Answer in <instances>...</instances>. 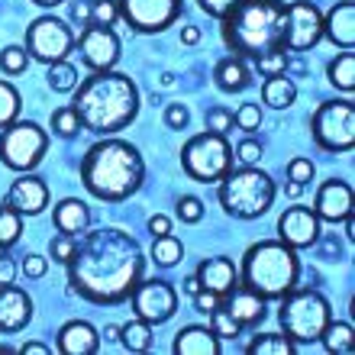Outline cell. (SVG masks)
I'll use <instances>...</instances> for the list:
<instances>
[{"instance_id":"1","label":"cell","mask_w":355,"mask_h":355,"mask_svg":"<svg viewBox=\"0 0 355 355\" xmlns=\"http://www.w3.org/2000/svg\"><path fill=\"white\" fill-rule=\"evenodd\" d=\"M142 259L139 243L116 226H97L75 243V255L68 259V284L78 297L113 307L132 294L142 281Z\"/></svg>"},{"instance_id":"2","label":"cell","mask_w":355,"mask_h":355,"mask_svg":"<svg viewBox=\"0 0 355 355\" xmlns=\"http://www.w3.org/2000/svg\"><path fill=\"white\" fill-rule=\"evenodd\" d=\"M75 113L81 126L97 136H110L130 126L139 113V87L123 71H94L75 87Z\"/></svg>"},{"instance_id":"3","label":"cell","mask_w":355,"mask_h":355,"mask_svg":"<svg viewBox=\"0 0 355 355\" xmlns=\"http://www.w3.org/2000/svg\"><path fill=\"white\" fill-rule=\"evenodd\" d=\"M142 178H146V162L139 149L123 139L94 142L81 159V184L87 187V194L107 204H120L132 197L142 187Z\"/></svg>"},{"instance_id":"4","label":"cell","mask_w":355,"mask_h":355,"mask_svg":"<svg viewBox=\"0 0 355 355\" xmlns=\"http://www.w3.org/2000/svg\"><path fill=\"white\" fill-rule=\"evenodd\" d=\"M284 0H239L220 23L223 42L236 55L259 58L271 49H281L284 39Z\"/></svg>"},{"instance_id":"5","label":"cell","mask_w":355,"mask_h":355,"mask_svg":"<svg viewBox=\"0 0 355 355\" xmlns=\"http://www.w3.org/2000/svg\"><path fill=\"white\" fill-rule=\"evenodd\" d=\"M297 259L284 243H255L243 255V284L262 294L265 300H281L297 281Z\"/></svg>"},{"instance_id":"6","label":"cell","mask_w":355,"mask_h":355,"mask_svg":"<svg viewBox=\"0 0 355 355\" xmlns=\"http://www.w3.org/2000/svg\"><path fill=\"white\" fill-rule=\"evenodd\" d=\"M220 204L236 220H255V216L268 214L271 200H275V181L259 168H243L233 175L220 178Z\"/></svg>"},{"instance_id":"7","label":"cell","mask_w":355,"mask_h":355,"mask_svg":"<svg viewBox=\"0 0 355 355\" xmlns=\"http://www.w3.org/2000/svg\"><path fill=\"white\" fill-rule=\"evenodd\" d=\"M329 300L320 294V291H294L291 288L284 297H281L278 307V323L284 329L288 339H297V343H317L320 333L327 329L329 323Z\"/></svg>"},{"instance_id":"8","label":"cell","mask_w":355,"mask_h":355,"mask_svg":"<svg viewBox=\"0 0 355 355\" xmlns=\"http://www.w3.org/2000/svg\"><path fill=\"white\" fill-rule=\"evenodd\" d=\"M181 165H184V171L194 181L210 184V181H220L223 175H230V168H233V149H230V142L220 132L207 130L184 142Z\"/></svg>"},{"instance_id":"9","label":"cell","mask_w":355,"mask_h":355,"mask_svg":"<svg viewBox=\"0 0 355 355\" xmlns=\"http://www.w3.org/2000/svg\"><path fill=\"white\" fill-rule=\"evenodd\" d=\"M49 149L46 130L33 120L10 123L0 130V162L13 171H33Z\"/></svg>"},{"instance_id":"10","label":"cell","mask_w":355,"mask_h":355,"mask_svg":"<svg viewBox=\"0 0 355 355\" xmlns=\"http://www.w3.org/2000/svg\"><path fill=\"white\" fill-rule=\"evenodd\" d=\"M313 142L327 152H349L355 146V110L352 101H327L320 103L310 120Z\"/></svg>"},{"instance_id":"11","label":"cell","mask_w":355,"mask_h":355,"mask_svg":"<svg viewBox=\"0 0 355 355\" xmlns=\"http://www.w3.org/2000/svg\"><path fill=\"white\" fill-rule=\"evenodd\" d=\"M75 46V33L68 29L65 19H55V17H39L29 23L26 29V52L36 62H62V58L71 52Z\"/></svg>"},{"instance_id":"12","label":"cell","mask_w":355,"mask_h":355,"mask_svg":"<svg viewBox=\"0 0 355 355\" xmlns=\"http://www.w3.org/2000/svg\"><path fill=\"white\" fill-rule=\"evenodd\" d=\"M320 39H323V17H320V10L310 0L288 3L281 49H288V52H307V49L317 46Z\"/></svg>"},{"instance_id":"13","label":"cell","mask_w":355,"mask_h":355,"mask_svg":"<svg viewBox=\"0 0 355 355\" xmlns=\"http://www.w3.org/2000/svg\"><path fill=\"white\" fill-rule=\"evenodd\" d=\"M120 17L136 33H162L181 17V0H116Z\"/></svg>"},{"instance_id":"14","label":"cell","mask_w":355,"mask_h":355,"mask_svg":"<svg viewBox=\"0 0 355 355\" xmlns=\"http://www.w3.org/2000/svg\"><path fill=\"white\" fill-rule=\"evenodd\" d=\"M132 310L136 317L146 320V323H165V320L175 317L178 310V294L168 281H139L132 288Z\"/></svg>"},{"instance_id":"15","label":"cell","mask_w":355,"mask_h":355,"mask_svg":"<svg viewBox=\"0 0 355 355\" xmlns=\"http://www.w3.org/2000/svg\"><path fill=\"white\" fill-rule=\"evenodd\" d=\"M78 49H81V58H85V65L91 71H110L116 65V58H120V39H116V33L110 26H97V23H91L81 33Z\"/></svg>"},{"instance_id":"16","label":"cell","mask_w":355,"mask_h":355,"mask_svg":"<svg viewBox=\"0 0 355 355\" xmlns=\"http://www.w3.org/2000/svg\"><path fill=\"white\" fill-rule=\"evenodd\" d=\"M278 236L291 249H310L320 239V216L310 207H291L278 220Z\"/></svg>"},{"instance_id":"17","label":"cell","mask_w":355,"mask_h":355,"mask_svg":"<svg viewBox=\"0 0 355 355\" xmlns=\"http://www.w3.org/2000/svg\"><path fill=\"white\" fill-rule=\"evenodd\" d=\"M313 214L327 223H343L349 214H352V187L343 181V178H329L323 181L313 197Z\"/></svg>"},{"instance_id":"18","label":"cell","mask_w":355,"mask_h":355,"mask_svg":"<svg viewBox=\"0 0 355 355\" xmlns=\"http://www.w3.org/2000/svg\"><path fill=\"white\" fill-rule=\"evenodd\" d=\"M7 204L17 210L19 216L26 214V216H36L42 214L49 207V187L42 178L36 175H29V171H23V178H17L13 184H10L7 191Z\"/></svg>"},{"instance_id":"19","label":"cell","mask_w":355,"mask_h":355,"mask_svg":"<svg viewBox=\"0 0 355 355\" xmlns=\"http://www.w3.org/2000/svg\"><path fill=\"white\" fill-rule=\"evenodd\" d=\"M33 320V297L13 284H0V333H19Z\"/></svg>"},{"instance_id":"20","label":"cell","mask_w":355,"mask_h":355,"mask_svg":"<svg viewBox=\"0 0 355 355\" xmlns=\"http://www.w3.org/2000/svg\"><path fill=\"white\" fill-rule=\"evenodd\" d=\"M55 346L62 355H94L101 349V336H97V329L91 323L71 320V323H65V327L58 329Z\"/></svg>"},{"instance_id":"21","label":"cell","mask_w":355,"mask_h":355,"mask_svg":"<svg viewBox=\"0 0 355 355\" xmlns=\"http://www.w3.org/2000/svg\"><path fill=\"white\" fill-rule=\"evenodd\" d=\"M226 297H230L226 310H230V317H233L239 327H259V323L265 320V297L262 294H255L252 288L236 284Z\"/></svg>"},{"instance_id":"22","label":"cell","mask_w":355,"mask_h":355,"mask_svg":"<svg viewBox=\"0 0 355 355\" xmlns=\"http://www.w3.org/2000/svg\"><path fill=\"white\" fill-rule=\"evenodd\" d=\"M194 275H197V281H200V288L214 291V294H220V297H226V294L236 288V278H239L236 265L230 262L226 255L204 259V262H200V268H197Z\"/></svg>"},{"instance_id":"23","label":"cell","mask_w":355,"mask_h":355,"mask_svg":"<svg viewBox=\"0 0 355 355\" xmlns=\"http://www.w3.org/2000/svg\"><path fill=\"white\" fill-rule=\"evenodd\" d=\"M323 36L339 49H352L355 46V3L343 0L323 17Z\"/></svg>"},{"instance_id":"24","label":"cell","mask_w":355,"mask_h":355,"mask_svg":"<svg viewBox=\"0 0 355 355\" xmlns=\"http://www.w3.org/2000/svg\"><path fill=\"white\" fill-rule=\"evenodd\" d=\"M171 352H178V355H220V336L207 327H184L175 336Z\"/></svg>"},{"instance_id":"25","label":"cell","mask_w":355,"mask_h":355,"mask_svg":"<svg viewBox=\"0 0 355 355\" xmlns=\"http://www.w3.org/2000/svg\"><path fill=\"white\" fill-rule=\"evenodd\" d=\"M52 220H55L58 233L75 236L78 239V233H85L87 226H91V210H87L85 200H78V197H65V200L55 207Z\"/></svg>"},{"instance_id":"26","label":"cell","mask_w":355,"mask_h":355,"mask_svg":"<svg viewBox=\"0 0 355 355\" xmlns=\"http://www.w3.org/2000/svg\"><path fill=\"white\" fill-rule=\"evenodd\" d=\"M214 81L220 91L226 94H239L249 87V81H252V75H249V68L243 65V58H223L220 65H216L214 71Z\"/></svg>"},{"instance_id":"27","label":"cell","mask_w":355,"mask_h":355,"mask_svg":"<svg viewBox=\"0 0 355 355\" xmlns=\"http://www.w3.org/2000/svg\"><path fill=\"white\" fill-rule=\"evenodd\" d=\"M294 97H297V87H294V81L288 75H271L262 87V101L271 110H288Z\"/></svg>"},{"instance_id":"28","label":"cell","mask_w":355,"mask_h":355,"mask_svg":"<svg viewBox=\"0 0 355 355\" xmlns=\"http://www.w3.org/2000/svg\"><path fill=\"white\" fill-rule=\"evenodd\" d=\"M327 75H329V85L339 87V91H352L355 87V55H352V49H346L343 55H336L333 62H329L327 68Z\"/></svg>"},{"instance_id":"29","label":"cell","mask_w":355,"mask_h":355,"mask_svg":"<svg viewBox=\"0 0 355 355\" xmlns=\"http://www.w3.org/2000/svg\"><path fill=\"white\" fill-rule=\"evenodd\" d=\"M320 339H323V349L333 355L352 352V327H349V323H333V320H329L327 329L320 333Z\"/></svg>"},{"instance_id":"30","label":"cell","mask_w":355,"mask_h":355,"mask_svg":"<svg viewBox=\"0 0 355 355\" xmlns=\"http://www.w3.org/2000/svg\"><path fill=\"white\" fill-rule=\"evenodd\" d=\"M152 259H155L162 268H171V265H178L184 259V245H181V239L171 233L155 236V243H152Z\"/></svg>"},{"instance_id":"31","label":"cell","mask_w":355,"mask_h":355,"mask_svg":"<svg viewBox=\"0 0 355 355\" xmlns=\"http://www.w3.org/2000/svg\"><path fill=\"white\" fill-rule=\"evenodd\" d=\"M120 343L130 352H146L152 346V323L146 320H132L126 327H120Z\"/></svg>"},{"instance_id":"32","label":"cell","mask_w":355,"mask_h":355,"mask_svg":"<svg viewBox=\"0 0 355 355\" xmlns=\"http://www.w3.org/2000/svg\"><path fill=\"white\" fill-rule=\"evenodd\" d=\"M46 81H49V87L52 91H58V94H68V91H75L78 87V68L71 65V62H52L49 65V71H46Z\"/></svg>"},{"instance_id":"33","label":"cell","mask_w":355,"mask_h":355,"mask_svg":"<svg viewBox=\"0 0 355 355\" xmlns=\"http://www.w3.org/2000/svg\"><path fill=\"white\" fill-rule=\"evenodd\" d=\"M249 352L252 355H291L294 352V343L281 333H262L249 343Z\"/></svg>"},{"instance_id":"34","label":"cell","mask_w":355,"mask_h":355,"mask_svg":"<svg viewBox=\"0 0 355 355\" xmlns=\"http://www.w3.org/2000/svg\"><path fill=\"white\" fill-rule=\"evenodd\" d=\"M19 233H23V220H19L17 210L3 200V204H0V245H3V249L13 245L19 239Z\"/></svg>"},{"instance_id":"35","label":"cell","mask_w":355,"mask_h":355,"mask_svg":"<svg viewBox=\"0 0 355 355\" xmlns=\"http://www.w3.org/2000/svg\"><path fill=\"white\" fill-rule=\"evenodd\" d=\"M19 116V94L13 85L7 81H0V130L10 126V123H17Z\"/></svg>"},{"instance_id":"36","label":"cell","mask_w":355,"mask_h":355,"mask_svg":"<svg viewBox=\"0 0 355 355\" xmlns=\"http://www.w3.org/2000/svg\"><path fill=\"white\" fill-rule=\"evenodd\" d=\"M210 329H214V333H216L220 339H236L243 327H239V323H236V320L230 317V310H226L223 304H220V307H216L214 313H210Z\"/></svg>"},{"instance_id":"37","label":"cell","mask_w":355,"mask_h":355,"mask_svg":"<svg viewBox=\"0 0 355 355\" xmlns=\"http://www.w3.org/2000/svg\"><path fill=\"white\" fill-rule=\"evenodd\" d=\"M52 130L58 132V136H65V139H71L78 130H81V120H78L75 107H62V110L52 113Z\"/></svg>"},{"instance_id":"38","label":"cell","mask_w":355,"mask_h":355,"mask_svg":"<svg viewBox=\"0 0 355 355\" xmlns=\"http://www.w3.org/2000/svg\"><path fill=\"white\" fill-rule=\"evenodd\" d=\"M29 65V55H26V49H19V46H7L3 52H0V68L7 71V75H23Z\"/></svg>"},{"instance_id":"39","label":"cell","mask_w":355,"mask_h":355,"mask_svg":"<svg viewBox=\"0 0 355 355\" xmlns=\"http://www.w3.org/2000/svg\"><path fill=\"white\" fill-rule=\"evenodd\" d=\"M116 19H120L116 0H91V23H97V26H113Z\"/></svg>"},{"instance_id":"40","label":"cell","mask_w":355,"mask_h":355,"mask_svg":"<svg viewBox=\"0 0 355 355\" xmlns=\"http://www.w3.org/2000/svg\"><path fill=\"white\" fill-rule=\"evenodd\" d=\"M255 62H259V71H262L265 78L284 75V68H288V52H284V49H271V52L259 55Z\"/></svg>"},{"instance_id":"41","label":"cell","mask_w":355,"mask_h":355,"mask_svg":"<svg viewBox=\"0 0 355 355\" xmlns=\"http://www.w3.org/2000/svg\"><path fill=\"white\" fill-rule=\"evenodd\" d=\"M233 123L245 132H255L262 126V110H259V103H243V107L233 113Z\"/></svg>"},{"instance_id":"42","label":"cell","mask_w":355,"mask_h":355,"mask_svg":"<svg viewBox=\"0 0 355 355\" xmlns=\"http://www.w3.org/2000/svg\"><path fill=\"white\" fill-rule=\"evenodd\" d=\"M75 236H55L52 243H49V255H52V262H62V265H68V259L75 255Z\"/></svg>"},{"instance_id":"43","label":"cell","mask_w":355,"mask_h":355,"mask_svg":"<svg viewBox=\"0 0 355 355\" xmlns=\"http://www.w3.org/2000/svg\"><path fill=\"white\" fill-rule=\"evenodd\" d=\"M204 126L210 132H220V136H223L226 130H233V113L223 110V107H214V110H207Z\"/></svg>"},{"instance_id":"44","label":"cell","mask_w":355,"mask_h":355,"mask_svg":"<svg viewBox=\"0 0 355 355\" xmlns=\"http://www.w3.org/2000/svg\"><path fill=\"white\" fill-rule=\"evenodd\" d=\"M313 175H317V168H313V162L310 159H291L288 162V178L291 181H297V184H310Z\"/></svg>"},{"instance_id":"45","label":"cell","mask_w":355,"mask_h":355,"mask_svg":"<svg viewBox=\"0 0 355 355\" xmlns=\"http://www.w3.org/2000/svg\"><path fill=\"white\" fill-rule=\"evenodd\" d=\"M178 216L184 220V223H200V216H204V204L197 200V197H181L178 200Z\"/></svg>"},{"instance_id":"46","label":"cell","mask_w":355,"mask_h":355,"mask_svg":"<svg viewBox=\"0 0 355 355\" xmlns=\"http://www.w3.org/2000/svg\"><path fill=\"white\" fill-rule=\"evenodd\" d=\"M233 159H239L243 165H259V159H262V146H259V142H252V139L239 142V146H236V155H233Z\"/></svg>"},{"instance_id":"47","label":"cell","mask_w":355,"mask_h":355,"mask_svg":"<svg viewBox=\"0 0 355 355\" xmlns=\"http://www.w3.org/2000/svg\"><path fill=\"white\" fill-rule=\"evenodd\" d=\"M236 3H239V0H197V7L204 10L207 17H216V19H223Z\"/></svg>"},{"instance_id":"48","label":"cell","mask_w":355,"mask_h":355,"mask_svg":"<svg viewBox=\"0 0 355 355\" xmlns=\"http://www.w3.org/2000/svg\"><path fill=\"white\" fill-rule=\"evenodd\" d=\"M187 120H191V113H187L184 103H168L165 107V123H168L171 130H184Z\"/></svg>"},{"instance_id":"49","label":"cell","mask_w":355,"mask_h":355,"mask_svg":"<svg viewBox=\"0 0 355 355\" xmlns=\"http://www.w3.org/2000/svg\"><path fill=\"white\" fill-rule=\"evenodd\" d=\"M220 304H223V297H220V294H214V291H207V288H200L194 294V307L200 310V313H214Z\"/></svg>"},{"instance_id":"50","label":"cell","mask_w":355,"mask_h":355,"mask_svg":"<svg viewBox=\"0 0 355 355\" xmlns=\"http://www.w3.org/2000/svg\"><path fill=\"white\" fill-rule=\"evenodd\" d=\"M49 271V259H42V255H26L23 259V275L26 278H42Z\"/></svg>"},{"instance_id":"51","label":"cell","mask_w":355,"mask_h":355,"mask_svg":"<svg viewBox=\"0 0 355 355\" xmlns=\"http://www.w3.org/2000/svg\"><path fill=\"white\" fill-rule=\"evenodd\" d=\"M71 19L85 29L91 26V0H75V3H71Z\"/></svg>"},{"instance_id":"52","label":"cell","mask_w":355,"mask_h":355,"mask_svg":"<svg viewBox=\"0 0 355 355\" xmlns=\"http://www.w3.org/2000/svg\"><path fill=\"white\" fill-rule=\"evenodd\" d=\"M149 233L152 236H165V233H171V220L165 214H155L149 220Z\"/></svg>"},{"instance_id":"53","label":"cell","mask_w":355,"mask_h":355,"mask_svg":"<svg viewBox=\"0 0 355 355\" xmlns=\"http://www.w3.org/2000/svg\"><path fill=\"white\" fill-rule=\"evenodd\" d=\"M13 278H17V265H13V259L0 255V284H13Z\"/></svg>"},{"instance_id":"54","label":"cell","mask_w":355,"mask_h":355,"mask_svg":"<svg viewBox=\"0 0 355 355\" xmlns=\"http://www.w3.org/2000/svg\"><path fill=\"white\" fill-rule=\"evenodd\" d=\"M181 42H184V46H197V42H200V29H197V26H184V29H181Z\"/></svg>"},{"instance_id":"55","label":"cell","mask_w":355,"mask_h":355,"mask_svg":"<svg viewBox=\"0 0 355 355\" xmlns=\"http://www.w3.org/2000/svg\"><path fill=\"white\" fill-rule=\"evenodd\" d=\"M19 352L23 355H49L52 349H49L46 343H26V346H19Z\"/></svg>"},{"instance_id":"56","label":"cell","mask_w":355,"mask_h":355,"mask_svg":"<svg viewBox=\"0 0 355 355\" xmlns=\"http://www.w3.org/2000/svg\"><path fill=\"white\" fill-rule=\"evenodd\" d=\"M184 291H187V294H191V297H194L197 291H200V281H197V275H191V278H184Z\"/></svg>"},{"instance_id":"57","label":"cell","mask_w":355,"mask_h":355,"mask_svg":"<svg viewBox=\"0 0 355 355\" xmlns=\"http://www.w3.org/2000/svg\"><path fill=\"white\" fill-rule=\"evenodd\" d=\"M103 339H110V343H120V327H107V329H103Z\"/></svg>"},{"instance_id":"58","label":"cell","mask_w":355,"mask_h":355,"mask_svg":"<svg viewBox=\"0 0 355 355\" xmlns=\"http://www.w3.org/2000/svg\"><path fill=\"white\" fill-rule=\"evenodd\" d=\"M304 187H307V184H297V181H288V194H291V197H300V194H304Z\"/></svg>"},{"instance_id":"59","label":"cell","mask_w":355,"mask_h":355,"mask_svg":"<svg viewBox=\"0 0 355 355\" xmlns=\"http://www.w3.org/2000/svg\"><path fill=\"white\" fill-rule=\"evenodd\" d=\"M33 3H39V7H58L62 0H33Z\"/></svg>"}]
</instances>
